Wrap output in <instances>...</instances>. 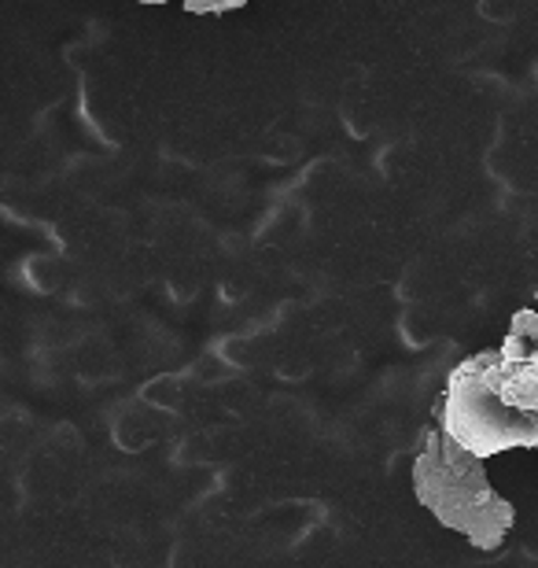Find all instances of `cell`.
Segmentation results:
<instances>
[{"label": "cell", "instance_id": "6da1fadb", "mask_svg": "<svg viewBox=\"0 0 538 568\" xmlns=\"http://www.w3.org/2000/svg\"><path fill=\"white\" fill-rule=\"evenodd\" d=\"M439 432L473 458L538 447V314H512L501 347L457 362L435 406Z\"/></svg>", "mask_w": 538, "mask_h": 568}, {"label": "cell", "instance_id": "7a4b0ae2", "mask_svg": "<svg viewBox=\"0 0 538 568\" xmlns=\"http://www.w3.org/2000/svg\"><path fill=\"white\" fill-rule=\"evenodd\" d=\"M414 495L443 528L476 550H498L517 525V509L487 480L484 462L450 443L439 428L425 436L414 458Z\"/></svg>", "mask_w": 538, "mask_h": 568}, {"label": "cell", "instance_id": "3957f363", "mask_svg": "<svg viewBox=\"0 0 538 568\" xmlns=\"http://www.w3.org/2000/svg\"><path fill=\"white\" fill-rule=\"evenodd\" d=\"M244 4L240 0H229V4H185V11L192 16H225V11H240Z\"/></svg>", "mask_w": 538, "mask_h": 568}]
</instances>
